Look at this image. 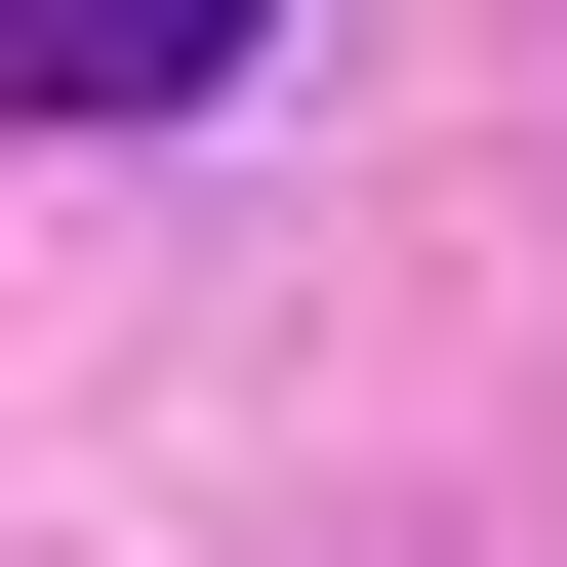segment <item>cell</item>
Here are the masks:
<instances>
[{
    "instance_id": "6da1fadb",
    "label": "cell",
    "mask_w": 567,
    "mask_h": 567,
    "mask_svg": "<svg viewBox=\"0 0 567 567\" xmlns=\"http://www.w3.org/2000/svg\"><path fill=\"white\" fill-rule=\"evenodd\" d=\"M0 82H41V122H203V82H244V0H0Z\"/></svg>"
}]
</instances>
